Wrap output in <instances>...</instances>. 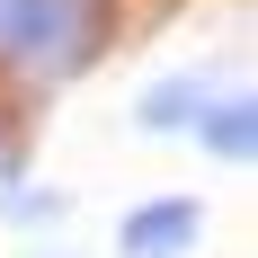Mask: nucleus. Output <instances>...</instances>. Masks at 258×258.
<instances>
[{
  "label": "nucleus",
  "instance_id": "nucleus-2",
  "mask_svg": "<svg viewBox=\"0 0 258 258\" xmlns=\"http://www.w3.org/2000/svg\"><path fill=\"white\" fill-rule=\"evenodd\" d=\"M196 232H205V205L196 196H152V205H134L116 223V249L125 258H187Z\"/></svg>",
  "mask_w": 258,
  "mask_h": 258
},
{
  "label": "nucleus",
  "instance_id": "nucleus-4",
  "mask_svg": "<svg viewBox=\"0 0 258 258\" xmlns=\"http://www.w3.org/2000/svg\"><path fill=\"white\" fill-rule=\"evenodd\" d=\"M196 107H205V80H169V89L143 98V125H187Z\"/></svg>",
  "mask_w": 258,
  "mask_h": 258
},
{
  "label": "nucleus",
  "instance_id": "nucleus-3",
  "mask_svg": "<svg viewBox=\"0 0 258 258\" xmlns=\"http://www.w3.org/2000/svg\"><path fill=\"white\" fill-rule=\"evenodd\" d=\"M187 134H196V152H214V160H249L258 152V107L249 98H205L187 116Z\"/></svg>",
  "mask_w": 258,
  "mask_h": 258
},
{
  "label": "nucleus",
  "instance_id": "nucleus-1",
  "mask_svg": "<svg viewBox=\"0 0 258 258\" xmlns=\"http://www.w3.org/2000/svg\"><path fill=\"white\" fill-rule=\"evenodd\" d=\"M107 45V0H0V62L27 80H72Z\"/></svg>",
  "mask_w": 258,
  "mask_h": 258
}]
</instances>
